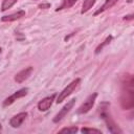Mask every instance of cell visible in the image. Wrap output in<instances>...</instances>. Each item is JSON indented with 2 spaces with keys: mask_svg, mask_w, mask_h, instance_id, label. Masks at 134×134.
Masks as SVG:
<instances>
[{
  "mask_svg": "<svg viewBox=\"0 0 134 134\" xmlns=\"http://www.w3.org/2000/svg\"><path fill=\"white\" fill-rule=\"evenodd\" d=\"M120 105L125 110H131L134 107V77L132 74H126L121 83Z\"/></svg>",
  "mask_w": 134,
  "mask_h": 134,
  "instance_id": "cell-1",
  "label": "cell"
},
{
  "mask_svg": "<svg viewBox=\"0 0 134 134\" xmlns=\"http://www.w3.org/2000/svg\"><path fill=\"white\" fill-rule=\"evenodd\" d=\"M108 107H109V104L108 103H103L102 105H99V114H100V117L106 122V126H107L108 130L111 133H119V134H121L122 131L119 129V127L113 120L110 112L108 111Z\"/></svg>",
  "mask_w": 134,
  "mask_h": 134,
  "instance_id": "cell-2",
  "label": "cell"
},
{
  "mask_svg": "<svg viewBox=\"0 0 134 134\" xmlns=\"http://www.w3.org/2000/svg\"><path fill=\"white\" fill-rule=\"evenodd\" d=\"M80 83H81V79H75L74 81H72L65 89H63L62 92H60V94L58 95V98H57L55 102H57L58 104L62 103L65 98H67V96H69V95L77 88V86L80 85Z\"/></svg>",
  "mask_w": 134,
  "mask_h": 134,
  "instance_id": "cell-3",
  "label": "cell"
},
{
  "mask_svg": "<svg viewBox=\"0 0 134 134\" xmlns=\"http://www.w3.org/2000/svg\"><path fill=\"white\" fill-rule=\"evenodd\" d=\"M96 96H97V93H92L90 94L86 99L85 102L79 107L77 109V113L79 114H84V113H87L88 111H90V109H92L94 103H95V99H96Z\"/></svg>",
  "mask_w": 134,
  "mask_h": 134,
  "instance_id": "cell-4",
  "label": "cell"
},
{
  "mask_svg": "<svg viewBox=\"0 0 134 134\" xmlns=\"http://www.w3.org/2000/svg\"><path fill=\"white\" fill-rule=\"evenodd\" d=\"M27 91H28V89H27V88H22V89H20V90L16 91V92H15V93H13L10 96H8L7 98H5V100L3 102V107H7V106L12 105V104H13L15 100H17L18 98L25 96V95L27 94Z\"/></svg>",
  "mask_w": 134,
  "mask_h": 134,
  "instance_id": "cell-5",
  "label": "cell"
},
{
  "mask_svg": "<svg viewBox=\"0 0 134 134\" xmlns=\"http://www.w3.org/2000/svg\"><path fill=\"white\" fill-rule=\"evenodd\" d=\"M74 103H75V98H72V99H70L61 110H60V112L54 116V118H53V122H59L63 117H65L66 115H67V113L72 109V107H73V105H74Z\"/></svg>",
  "mask_w": 134,
  "mask_h": 134,
  "instance_id": "cell-6",
  "label": "cell"
},
{
  "mask_svg": "<svg viewBox=\"0 0 134 134\" xmlns=\"http://www.w3.org/2000/svg\"><path fill=\"white\" fill-rule=\"evenodd\" d=\"M26 116H27V113H26V112L18 113L17 115H15V116H13V117L10 118V120H9L10 126H12L13 128H19V127L23 124V121L25 120Z\"/></svg>",
  "mask_w": 134,
  "mask_h": 134,
  "instance_id": "cell-7",
  "label": "cell"
},
{
  "mask_svg": "<svg viewBox=\"0 0 134 134\" xmlns=\"http://www.w3.org/2000/svg\"><path fill=\"white\" fill-rule=\"evenodd\" d=\"M54 97H55V94H52L50 96H47L45 98H43L42 100L39 102L38 104V109L40 111H46L50 108V106L52 105V102L54 100Z\"/></svg>",
  "mask_w": 134,
  "mask_h": 134,
  "instance_id": "cell-8",
  "label": "cell"
},
{
  "mask_svg": "<svg viewBox=\"0 0 134 134\" xmlns=\"http://www.w3.org/2000/svg\"><path fill=\"white\" fill-rule=\"evenodd\" d=\"M31 72H32V67H27V68L19 71L15 75V81L17 83H22V82H24L25 80H27L29 77V75L31 74Z\"/></svg>",
  "mask_w": 134,
  "mask_h": 134,
  "instance_id": "cell-9",
  "label": "cell"
},
{
  "mask_svg": "<svg viewBox=\"0 0 134 134\" xmlns=\"http://www.w3.org/2000/svg\"><path fill=\"white\" fill-rule=\"evenodd\" d=\"M25 16V12L24 10H18L14 14H10V15H6V16H3L1 18V20L3 22H10V21H15V20H18L22 17Z\"/></svg>",
  "mask_w": 134,
  "mask_h": 134,
  "instance_id": "cell-10",
  "label": "cell"
},
{
  "mask_svg": "<svg viewBox=\"0 0 134 134\" xmlns=\"http://www.w3.org/2000/svg\"><path fill=\"white\" fill-rule=\"evenodd\" d=\"M118 0H106V2L103 4V6L100 7V8H98L95 13H94V16H96V15H98V14H100V13H103V12H105L106 9H108V8H111L116 2H117Z\"/></svg>",
  "mask_w": 134,
  "mask_h": 134,
  "instance_id": "cell-11",
  "label": "cell"
},
{
  "mask_svg": "<svg viewBox=\"0 0 134 134\" xmlns=\"http://www.w3.org/2000/svg\"><path fill=\"white\" fill-rule=\"evenodd\" d=\"M96 2V0H84V3H83V6H82V14H84V13H86V12H88L93 5H94V3Z\"/></svg>",
  "mask_w": 134,
  "mask_h": 134,
  "instance_id": "cell-12",
  "label": "cell"
},
{
  "mask_svg": "<svg viewBox=\"0 0 134 134\" xmlns=\"http://www.w3.org/2000/svg\"><path fill=\"white\" fill-rule=\"evenodd\" d=\"M77 0H63L62 1V4L57 8V10H61V9H64V8H69L71 7Z\"/></svg>",
  "mask_w": 134,
  "mask_h": 134,
  "instance_id": "cell-13",
  "label": "cell"
},
{
  "mask_svg": "<svg viewBox=\"0 0 134 134\" xmlns=\"http://www.w3.org/2000/svg\"><path fill=\"white\" fill-rule=\"evenodd\" d=\"M17 1H18V0H3V2H2V6H1V10L4 12V10L10 8Z\"/></svg>",
  "mask_w": 134,
  "mask_h": 134,
  "instance_id": "cell-14",
  "label": "cell"
},
{
  "mask_svg": "<svg viewBox=\"0 0 134 134\" xmlns=\"http://www.w3.org/2000/svg\"><path fill=\"white\" fill-rule=\"evenodd\" d=\"M111 40H112V36L107 37V38H106V40H105L102 44H99V45L96 47V49H95V53H98V52H99V51H100V50H102V49H103L107 44H109V43L111 42Z\"/></svg>",
  "mask_w": 134,
  "mask_h": 134,
  "instance_id": "cell-15",
  "label": "cell"
},
{
  "mask_svg": "<svg viewBox=\"0 0 134 134\" xmlns=\"http://www.w3.org/2000/svg\"><path fill=\"white\" fill-rule=\"evenodd\" d=\"M77 128L76 127H68V128H63L61 129L59 132L60 133H70V134H73V133H76L77 132Z\"/></svg>",
  "mask_w": 134,
  "mask_h": 134,
  "instance_id": "cell-16",
  "label": "cell"
},
{
  "mask_svg": "<svg viewBox=\"0 0 134 134\" xmlns=\"http://www.w3.org/2000/svg\"><path fill=\"white\" fill-rule=\"evenodd\" d=\"M83 133H98L100 134L102 131L100 130H97V129H93V128H83L81 130Z\"/></svg>",
  "mask_w": 134,
  "mask_h": 134,
  "instance_id": "cell-17",
  "label": "cell"
},
{
  "mask_svg": "<svg viewBox=\"0 0 134 134\" xmlns=\"http://www.w3.org/2000/svg\"><path fill=\"white\" fill-rule=\"evenodd\" d=\"M49 6H50L49 3H44V4H40V5H39L40 8H48Z\"/></svg>",
  "mask_w": 134,
  "mask_h": 134,
  "instance_id": "cell-18",
  "label": "cell"
},
{
  "mask_svg": "<svg viewBox=\"0 0 134 134\" xmlns=\"http://www.w3.org/2000/svg\"><path fill=\"white\" fill-rule=\"evenodd\" d=\"M126 19H132V16H131V15H130V16H127V17H125V20H126Z\"/></svg>",
  "mask_w": 134,
  "mask_h": 134,
  "instance_id": "cell-19",
  "label": "cell"
},
{
  "mask_svg": "<svg viewBox=\"0 0 134 134\" xmlns=\"http://www.w3.org/2000/svg\"><path fill=\"white\" fill-rule=\"evenodd\" d=\"M0 131H1V125H0Z\"/></svg>",
  "mask_w": 134,
  "mask_h": 134,
  "instance_id": "cell-20",
  "label": "cell"
},
{
  "mask_svg": "<svg viewBox=\"0 0 134 134\" xmlns=\"http://www.w3.org/2000/svg\"><path fill=\"white\" fill-rule=\"evenodd\" d=\"M0 53H1V48H0Z\"/></svg>",
  "mask_w": 134,
  "mask_h": 134,
  "instance_id": "cell-21",
  "label": "cell"
}]
</instances>
